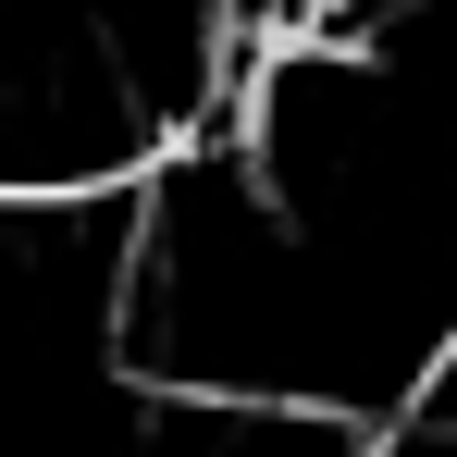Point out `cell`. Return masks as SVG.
Listing matches in <instances>:
<instances>
[{
  "instance_id": "1",
  "label": "cell",
  "mask_w": 457,
  "mask_h": 457,
  "mask_svg": "<svg viewBox=\"0 0 457 457\" xmlns=\"http://www.w3.org/2000/svg\"><path fill=\"white\" fill-rule=\"evenodd\" d=\"M149 173L0 186V445H137L161 383L137 371Z\"/></svg>"
}]
</instances>
